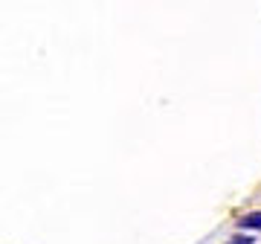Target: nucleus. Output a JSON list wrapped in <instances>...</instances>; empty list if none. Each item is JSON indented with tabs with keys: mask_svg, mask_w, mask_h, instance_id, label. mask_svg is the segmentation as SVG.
Masks as SVG:
<instances>
[{
	"mask_svg": "<svg viewBox=\"0 0 261 244\" xmlns=\"http://www.w3.org/2000/svg\"><path fill=\"white\" fill-rule=\"evenodd\" d=\"M238 227L244 230H261V212H247V215L238 218Z\"/></svg>",
	"mask_w": 261,
	"mask_h": 244,
	"instance_id": "nucleus-1",
	"label": "nucleus"
},
{
	"mask_svg": "<svg viewBox=\"0 0 261 244\" xmlns=\"http://www.w3.org/2000/svg\"><path fill=\"white\" fill-rule=\"evenodd\" d=\"M255 238H247V235H238V238H232L229 244H252Z\"/></svg>",
	"mask_w": 261,
	"mask_h": 244,
	"instance_id": "nucleus-2",
	"label": "nucleus"
}]
</instances>
